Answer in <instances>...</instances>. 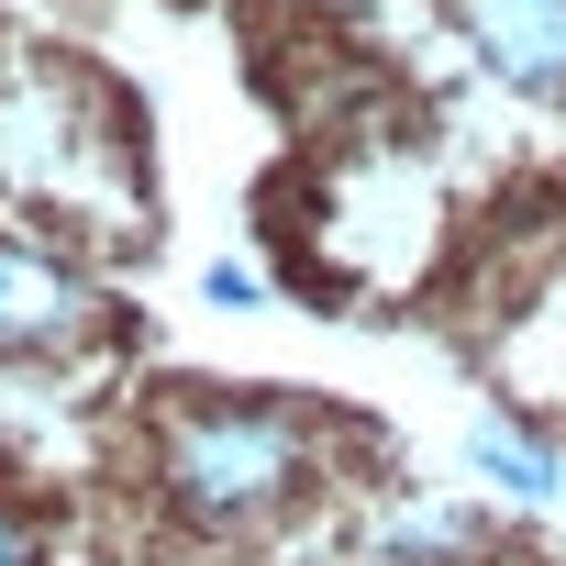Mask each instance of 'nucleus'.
<instances>
[{
	"mask_svg": "<svg viewBox=\"0 0 566 566\" xmlns=\"http://www.w3.org/2000/svg\"><path fill=\"white\" fill-rule=\"evenodd\" d=\"M323 478V422L266 389H167L156 411V500L189 533H266Z\"/></svg>",
	"mask_w": 566,
	"mask_h": 566,
	"instance_id": "nucleus-1",
	"label": "nucleus"
},
{
	"mask_svg": "<svg viewBox=\"0 0 566 566\" xmlns=\"http://www.w3.org/2000/svg\"><path fill=\"white\" fill-rule=\"evenodd\" d=\"M101 323H112V301L90 290V266L23 222H0V367H67Z\"/></svg>",
	"mask_w": 566,
	"mask_h": 566,
	"instance_id": "nucleus-2",
	"label": "nucleus"
},
{
	"mask_svg": "<svg viewBox=\"0 0 566 566\" xmlns=\"http://www.w3.org/2000/svg\"><path fill=\"white\" fill-rule=\"evenodd\" d=\"M444 12H455L467 56H478L500 90L566 112V0H444Z\"/></svg>",
	"mask_w": 566,
	"mask_h": 566,
	"instance_id": "nucleus-3",
	"label": "nucleus"
},
{
	"mask_svg": "<svg viewBox=\"0 0 566 566\" xmlns=\"http://www.w3.org/2000/svg\"><path fill=\"white\" fill-rule=\"evenodd\" d=\"M467 467H478L500 500H566V444L533 433V422H478V433H467Z\"/></svg>",
	"mask_w": 566,
	"mask_h": 566,
	"instance_id": "nucleus-4",
	"label": "nucleus"
},
{
	"mask_svg": "<svg viewBox=\"0 0 566 566\" xmlns=\"http://www.w3.org/2000/svg\"><path fill=\"white\" fill-rule=\"evenodd\" d=\"M467 544H478V522H467V511H400V522L378 533V555H389V566H455Z\"/></svg>",
	"mask_w": 566,
	"mask_h": 566,
	"instance_id": "nucleus-5",
	"label": "nucleus"
},
{
	"mask_svg": "<svg viewBox=\"0 0 566 566\" xmlns=\"http://www.w3.org/2000/svg\"><path fill=\"white\" fill-rule=\"evenodd\" d=\"M0 566H45V544H34V522L0 500Z\"/></svg>",
	"mask_w": 566,
	"mask_h": 566,
	"instance_id": "nucleus-6",
	"label": "nucleus"
}]
</instances>
